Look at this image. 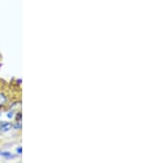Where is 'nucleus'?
I'll list each match as a JSON object with an SVG mask.
<instances>
[{"instance_id":"f257e3e1","label":"nucleus","mask_w":148,"mask_h":163,"mask_svg":"<svg viewBox=\"0 0 148 163\" xmlns=\"http://www.w3.org/2000/svg\"><path fill=\"white\" fill-rule=\"evenodd\" d=\"M13 124L10 122L1 121L0 122V132H8L13 128Z\"/></svg>"},{"instance_id":"f03ea898","label":"nucleus","mask_w":148,"mask_h":163,"mask_svg":"<svg viewBox=\"0 0 148 163\" xmlns=\"http://www.w3.org/2000/svg\"><path fill=\"white\" fill-rule=\"evenodd\" d=\"M0 155L3 156V157H4L5 158L7 159H12L15 157L14 155H13L12 153H10V152H0Z\"/></svg>"},{"instance_id":"7ed1b4c3","label":"nucleus","mask_w":148,"mask_h":163,"mask_svg":"<svg viewBox=\"0 0 148 163\" xmlns=\"http://www.w3.org/2000/svg\"><path fill=\"white\" fill-rule=\"evenodd\" d=\"M6 102H7V97L4 94L0 93V106H4Z\"/></svg>"},{"instance_id":"20e7f679","label":"nucleus","mask_w":148,"mask_h":163,"mask_svg":"<svg viewBox=\"0 0 148 163\" xmlns=\"http://www.w3.org/2000/svg\"><path fill=\"white\" fill-rule=\"evenodd\" d=\"M13 127H14V129H21V124L20 123V122H17V124L14 125V126H13Z\"/></svg>"},{"instance_id":"39448f33","label":"nucleus","mask_w":148,"mask_h":163,"mask_svg":"<svg viewBox=\"0 0 148 163\" xmlns=\"http://www.w3.org/2000/svg\"><path fill=\"white\" fill-rule=\"evenodd\" d=\"M21 113H18V114H17V121H19V120H21Z\"/></svg>"},{"instance_id":"423d86ee","label":"nucleus","mask_w":148,"mask_h":163,"mask_svg":"<svg viewBox=\"0 0 148 163\" xmlns=\"http://www.w3.org/2000/svg\"><path fill=\"white\" fill-rule=\"evenodd\" d=\"M13 111H11V112H9V113H8V118H10V119H11V118H12V117H13Z\"/></svg>"},{"instance_id":"0eeeda50","label":"nucleus","mask_w":148,"mask_h":163,"mask_svg":"<svg viewBox=\"0 0 148 163\" xmlns=\"http://www.w3.org/2000/svg\"><path fill=\"white\" fill-rule=\"evenodd\" d=\"M17 152H18V153H19V154H21V147H18V148H17Z\"/></svg>"},{"instance_id":"6e6552de","label":"nucleus","mask_w":148,"mask_h":163,"mask_svg":"<svg viewBox=\"0 0 148 163\" xmlns=\"http://www.w3.org/2000/svg\"><path fill=\"white\" fill-rule=\"evenodd\" d=\"M0 66H1V65H0Z\"/></svg>"}]
</instances>
